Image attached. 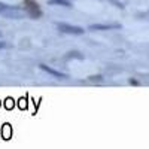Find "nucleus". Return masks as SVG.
Instances as JSON below:
<instances>
[{
	"label": "nucleus",
	"mask_w": 149,
	"mask_h": 149,
	"mask_svg": "<svg viewBox=\"0 0 149 149\" xmlns=\"http://www.w3.org/2000/svg\"><path fill=\"white\" fill-rule=\"evenodd\" d=\"M2 48H8V43H6V42H2V40H0V49H2Z\"/></svg>",
	"instance_id": "11"
},
{
	"label": "nucleus",
	"mask_w": 149,
	"mask_h": 149,
	"mask_svg": "<svg viewBox=\"0 0 149 149\" xmlns=\"http://www.w3.org/2000/svg\"><path fill=\"white\" fill-rule=\"evenodd\" d=\"M57 29H58L61 33H66V34H74V36L84 34V31H85L82 27L72 26V24H66V22H60V24H57Z\"/></svg>",
	"instance_id": "3"
},
{
	"label": "nucleus",
	"mask_w": 149,
	"mask_h": 149,
	"mask_svg": "<svg viewBox=\"0 0 149 149\" xmlns=\"http://www.w3.org/2000/svg\"><path fill=\"white\" fill-rule=\"evenodd\" d=\"M49 5H52V6H63V8H72V3H70V0H49L48 2Z\"/></svg>",
	"instance_id": "6"
},
{
	"label": "nucleus",
	"mask_w": 149,
	"mask_h": 149,
	"mask_svg": "<svg viewBox=\"0 0 149 149\" xmlns=\"http://www.w3.org/2000/svg\"><path fill=\"white\" fill-rule=\"evenodd\" d=\"M122 26L118 22H112V24H91L88 27V30H94V31H106V30H116L121 29Z\"/></svg>",
	"instance_id": "4"
},
{
	"label": "nucleus",
	"mask_w": 149,
	"mask_h": 149,
	"mask_svg": "<svg viewBox=\"0 0 149 149\" xmlns=\"http://www.w3.org/2000/svg\"><path fill=\"white\" fill-rule=\"evenodd\" d=\"M67 58H78V60H82L84 55H82L81 52H78V51H72V52L67 54Z\"/></svg>",
	"instance_id": "7"
},
{
	"label": "nucleus",
	"mask_w": 149,
	"mask_h": 149,
	"mask_svg": "<svg viewBox=\"0 0 149 149\" xmlns=\"http://www.w3.org/2000/svg\"><path fill=\"white\" fill-rule=\"evenodd\" d=\"M137 18H140V19H148V21H149V9H148L146 12H140V14H137Z\"/></svg>",
	"instance_id": "8"
},
{
	"label": "nucleus",
	"mask_w": 149,
	"mask_h": 149,
	"mask_svg": "<svg viewBox=\"0 0 149 149\" xmlns=\"http://www.w3.org/2000/svg\"><path fill=\"white\" fill-rule=\"evenodd\" d=\"M24 5H26V6H24V9H26L29 17H31L34 19L42 17V10H40L39 5H37L34 0H24Z\"/></svg>",
	"instance_id": "2"
},
{
	"label": "nucleus",
	"mask_w": 149,
	"mask_h": 149,
	"mask_svg": "<svg viewBox=\"0 0 149 149\" xmlns=\"http://www.w3.org/2000/svg\"><path fill=\"white\" fill-rule=\"evenodd\" d=\"M9 8H10L9 5H6V3H3V2H0V15H2L3 12H6Z\"/></svg>",
	"instance_id": "9"
},
{
	"label": "nucleus",
	"mask_w": 149,
	"mask_h": 149,
	"mask_svg": "<svg viewBox=\"0 0 149 149\" xmlns=\"http://www.w3.org/2000/svg\"><path fill=\"white\" fill-rule=\"evenodd\" d=\"M5 18H10V19H22L27 17V12L24 8H19V6H10L6 12L2 14Z\"/></svg>",
	"instance_id": "1"
},
{
	"label": "nucleus",
	"mask_w": 149,
	"mask_h": 149,
	"mask_svg": "<svg viewBox=\"0 0 149 149\" xmlns=\"http://www.w3.org/2000/svg\"><path fill=\"white\" fill-rule=\"evenodd\" d=\"M40 69L43 70V72H46V73H49V74H52V76H55V78H58V79H64V78H67L64 73H61V72H58V70H54V69H51L49 66H45V64H40Z\"/></svg>",
	"instance_id": "5"
},
{
	"label": "nucleus",
	"mask_w": 149,
	"mask_h": 149,
	"mask_svg": "<svg viewBox=\"0 0 149 149\" xmlns=\"http://www.w3.org/2000/svg\"><path fill=\"white\" fill-rule=\"evenodd\" d=\"M88 81H102V76H100V74H95V76H90Z\"/></svg>",
	"instance_id": "10"
},
{
	"label": "nucleus",
	"mask_w": 149,
	"mask_h": 149,
	"mask_svg": "<svg viewBox=\"0 0 149 149\" xmlns=\"http://www.w3.org/2000/svg\"><path fill=\"white\" fill-rule=\"evenodd\" d=\"M0 36H2V33H0Z\"/></svg>",
	"instance_id": "12"
}]
</instances>
